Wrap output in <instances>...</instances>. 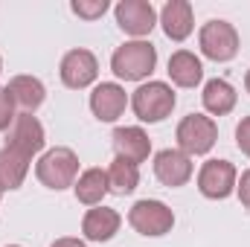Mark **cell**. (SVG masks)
I'll use <instances>...</instances> for the list:
<instances>
[{
    "instance_id": "obj_4",
    "label": "cell",
    "mask_w": 250,
    "mask_h": 247,
    "mask_svg": "<svg viewBox=\"0 0 250 247\" xmlns=\"http://www.w3.org/2000/svg\"><path fill=\"white\" fill-rule=\"evenodd\" d=\"M201 53L212 62H230L239 53V32L227 21H207L201 26Z\"/></svg>"
},
{
    "instance_id": "obj_1",
    "label": "cell",
    "mask_w": 250,
    "mask_h": 247,
    "mask_svg": "<svg viewBox=\"0 0 250 247\" xmlns=\"http://www.w3.org/2000/svg\"><path fill=\"white\" fill-rule=\"evenodd\" d=\"M154 64H157L154 44H148V41H128L114 53L111 70L125 82H140V79H146L154 70Z\"/></svg>"
},
{
    "instance_id": "obj_24",
    "label": "cell",
    "mask_w": 250,
    "mask_h": 247,
    "mask_svg": "<svg viewBox=\"0 0 250 247\" xmlns=\"http://www.w3.org/2000/svg\"><path fill=\"white\" fill-rule=\"evenodd\" d=\"M236 145L250 157V117H245V120L239 123V128H236Z\"/></svg>"
},
{
    "instance_id": "obj_29",
    "label": "cell",
    "mask_w": 250,
    "mask_h": 247,
    "mask_svg": "<svg viewBox=\"0 0 250 247\" xmlns=\"http://www.w3.org/2000/svg\"><path fill=\"white\" fill-rule=\"evenodd\" d=\"M0 195H3V192H0Z\"/></svg>"
},
{
    "instance_id": "obj_26",
    "label": "cell",
    "mask_w": 250,
    "mask_h": 247,
    "mask_svg": "<svg viewBox=\"0 0 250 247\" xmlns=\"http://www.w3.org/2000/svg\"><path fill=\"white\" fill-rule=\"evenodd\" d=\"M50 247H84V242H79V239H59V242H53Z\"/></svg>"
},
{
    "instance_id": "obj_7",
    "label": "cell",
    "mask_w": 250,
    "mask_h": 247,
    "mask_svg": "<svg viewBox=\"0 0 250 247\" xmlns=\"http://www.w3.org/2000/svg\"><path fill=\"white\" fill-rule=\"evenodd\" d=\"M198 189L204 198L224 201L236 189V166L230 160H207L198 172Z\"/></svg>"
},
{
    "instance_id": "obj_12",
    "label": "cell",
    "mask_w": 250,
    "mask_h": 247,
    "mask_svg": "<svg viewBox=\"0 0 250 247\" xmlns=\"http://www.w3.org/2000/svg\"><path fill=\"white\" fill-rule=\"evenodd\" d=\"M125 105H128V96L120 84L114 82H102L93 93H90V111L96 120L102 123H114L117 117H123Z\"/></svg>"
},
{
    "instance_id": "obj_3",
    "label": "cell",
    "mask_w": 250,
    "mask_h": 247,
    "mask_svg": "<svg viewBox=\"0 0 250 247\" xmlns=\"http://www.w3.org/2000/svg\"><path fill=\"white\" fill-rule=\"evenodd\" d=\"M35 175H38V181L47 186V189H56V192H59V189H67V186L76 184L79 157H76L70 148L56 145V148H50V151L38 160Z\"/></svg>"
},
{
    "instance_id": "obj_18",
    "label": "cell",
    "mask_w": 250,
    "mask_h": 247,
    "mask_svg": "<svg viewBox=\"0 0 250 247\" xmlns=\"http://www.w3.org/2000/svg\"><path fill=\"white\" fill-rule=\"evenodd\" d=\"M204 108L212 117H224L236 108V90L227 79H209L204 84Z\"/></svg>"
},
{
    "instance_id": "obj_16",
    "label": "cell",
    "mask_w": 250,
    "mask_h": 247,
    "mask_svg": "<svg viewBox=\"0 0 250 247\" xmlns=\"http://www.w3.org/2000/svg\"><path fill=\"white\" fill-rule=\"evenodd\" d=\"M6 90H9L12 102L23 108V114H32V111L41 108L44 99H47V90H44V84H41L35 76H15Z\"/></svg>"
},
{
    "instance_id": "obj_14",
    "label": "cell",
    "mask_w": 250,
    "mask_h": 247,
    "mask_svg": "<svg viewBox=\"0 0 250 247\" xmlns=\"http://www.w3.org/2000/svg\"><path fill=\"white\" fill-rule=\"evenodd\" d=\"M160 23L163 32L172 41H184L192 32V3L189 0H169L160 12Z\"/></svg>"
},
{
    "instance_id": "obj_11",
    "label": "cell",
    "mask_w": 250,
    "mask_h": 247,
    "mask_svg": "<svg viewBox=\"0 0 250 247\" xmlns=\"http://www.w3.org/2000/svg\"><path fill=\"white\" fill-rule=\"evenodd\" d=\"M154 175L163 186H184L192 178V160L178 148H163L154 157Z\"/></svg>"
},
{
    "instance_id": "obj_19",
    "label": "cell",
    "mask_w": 250,
    "mask_h": 247,
    "mask_svg": "<svg viewBox=\"0 0 250 247\" xmlns=\"http://www.w3.org/2000/svg\"><path fill=\"white\" fill-rule=\"evenodd\" d=\"M169 76L178 87H195L201 79H204V67L195 59V53L189 50H178L172 59H169Z\"/></svg>"
},
{
    "instance_id": "obj_23",
    "label": "cell",
    "mask_w": 250,
    "mask_h": 247,
    "mask_svg": "<svg viewBox=\"0 0 250 247\" xmlns=\"http://www.w3.org/2000/svg\"><path fill=\"white\" fill-rule=\"evenodd\" d=\"M12 123H15V102H12L9 90L0 87V131L12 128Z\"/></svg>"
},
{
    "instance_id": "obj_13",
    "label": "cell",
    "mask_w": 250,
    "mask_h": 247,
    "mask_svg": "<svg viewBox=\"0 0 250 247\" xmlns=\"http://www.w3.org/2000/svg\"><path fill=\"white\" fill-rule=\"evenodd\" d=\"M114 148H117V157H123L128 163H143L148 160V151H151V140L143 128H117L114 131Z\"/></svg>"
},
{
    "instance_id": "obj_25",
    "label": "cell",
    "mask_w": 250,
    "mask_h": 247,
    "mask_svg": "<svg viewBox=\"0 0 250 247\" xmlns=\"http://www.w3.org/2000/svg\"><path fill=\"white\" fill-rule=\"evenodd\" d=\"M236 189H239V198H242V204L250 209V169L242 175V184L236 186Z\"/></svg>"
},
{
    "instance_id": "obj_8",
    "label": "cell",
    "mask_w": 250,
    "mask_h": 247,
    "mask_svg": "<svg viewBox=\"0 0 250 247\" xmlns=\"http://www.w3.org/2000/svg\"><path fill=\"white\" fill-rule=\"evenodd\" d=\"M6 145L21 151L23 157H32L44 148V125L38 123L32 114H18L15 123L9 128V137H6Z\"/></svg>"
},
{
    "instance_id": "obj_17",
    "label": "cell",
    "mask_w": 250,
    "mask_h": 247,
    "mask_svg": "<svg viewBox=\"0 0 250 247\" xmlns=\"http://www.w3.org/2000/svg\"><path fill=\"white\" fill-rule=\"evenodd\" d=\"M29 172V157H23L15 148H0V192H12L23 184Z\"/></svg>"
},
{
    "instance_id": "obj_27",
    "label": "cell",
    "mask_w": 250,
    "mask_h": 247,
    "mask_svg": "<svg viewBox=\"0 0 250 247\" xmlns=\"http://www.w3.org/2000/svg\"><path fill=\"white\" fill-rule=\"evenodd\" d=\"M245 87H248V93H250V70H248V79H245Z\"/></svg>"
},
{
    "instance_id": "obj_5",
    "label": "cell",
    "mask_w": 250,
    "mask_h": 247,
    "mask_svg": "<svg viewBox=\"0 0 250 247\" xmlns=\"http://www.w3.org/2000/svg\"><path fill=\"white\" fill-rule=\"evenodd\" d=\"M128 224L140 236H166L175 224V212L163 201H137L128 212Z\"/></svg>"
},
{
    "instance_id": "obj_6",
    "label": "cell",
    "mask_w": 250,
    "mask_h": 247,
    "mask_svg": "<svg viewBox=\"0 0 250 247\" xmlns=\"http://www.w3.org/2000/svg\"><path fill=\"white\" fill-rule=\"evenodd\" d=\"M218 140V128L204 114H189L178 125V145L184 154H207Z\"/></svg>"
},
{
    "instance_id": "obj_28",
    "label": "cell",
    "mask_w": 250,
    "mask_h": 247,
    "mask_svg": "<svg viewBox=\"0 0 250 247\" xmlns=\"http://www.w3.org/2000/svg\"><path fill=\"white\" fill-rule=\"evenodd\" d=\"M9 247H18V245H9Z\"/></svg>"
},
{
    "instance_id": "obj_15",
    "label": "cell",
    "mask_w": 250,
    "mask_h": 247,
    "mask_svg": "<svg viewBox=\"0 0 250 247\" xmlns=\"http://www.w3.org/2000/svg\"><path fill=\"white\" fill-rule=\"evenodd\" d=\"M120 221H123V218H120L117 209L96 206V209H90V212L84 215V221H82V233H84L90 242H108V239L117 236Z\"/></svg>"
},
{
    "instance_id": "obj_20",
    "label": "cell",
    "mask_w": 250,
    "mask_h": 247,
    "mask_svg": "<svg viewBox=\"0 0 250 247\" xmlns=\"http://www.w3.org/2000/svg\"><path fill=\"white\" fill-rule=\"evenodd\" d=\"M108 192H111V186H108V172H102V169H87V172H82V178L76 181V198H79L82 204H87V206H96Z\"/></svg>"
},
{
    "instance_id": "obj_21",
    "label": "cell",
    "mask_w": 250,
    "mask_h": 247,
    "mask_svg": "<svg viewBox=\"0 0 250 247\" xmlns=\"http://www.w3.org/2000/svg\"><path fill=\"white\" fill-rule=\"evenodd\" d=\"M140 184V172H137V166L134 163H128L123 157H117L114 163H111V169H108V186H111V192H117V195H131L134 189Z\"/></svg>"
},
{
    "instance_id": "obj_9",
    "label": "cell",
    "mask_w": 250,
    "mask_h": 247,
    "mask_svg": "<svg viewBox=\"0 0 250 247\" xmlns=\"http://www.w3.org/2000/svg\"><path fill=\"white\" fill-rule=\"evenodd\" d=\"M114 15H117L120 29L128 35H137V38L148 35L154 29V21H157V12L148 0H123V3H117Z\"/></svg>"
},
{
    "instance_id": "obj_22",
    "label": "cell",
    "mask_w": 250,
    "mask_h": 247,
    "mask_svg": "<svg viewBox=\"0 0 250 247\" xmlns=\"http://www.w3.org/2000/svg\"><path fill=\"white\" fill-rule=\"evenodd\" d=\"M70 9L79 15V18H87V21H96L108 12V0H73Z\"/></svg>"
},
{
    "instance_id": "obj_10",
    "label": "cell",
    "mask_w": 250,
    "mask_h": 247,
    "mask_svg": "<svg viewBox=\"0 0 250 247\" xmlns=\"http://www.w3.org/2000/svg\"><path fill=\"white\" fill-rule=\"evenodd\" d=\"M96 73H99V64L90 50H70L62 59V82L73 90L87 87L96 79Z\"/></svg>"
},
{
    "instance_id": "obj_2",
    "label": "cell",
    "mask_w": 250,
    "mask_h": 247,
    "mask_svg": "<svg viewBox=\"0 0 250 247\" xmlns=\"http://www.w3.org/2000/svg\"><path fill=\"white\" fill-rule=\"evenodd\" d=\"M131 108H134L137 120H143V123H160L175 108V90L166 82H148V84H143V87L134 90Z\"/></svg>"
}]
</instances>
